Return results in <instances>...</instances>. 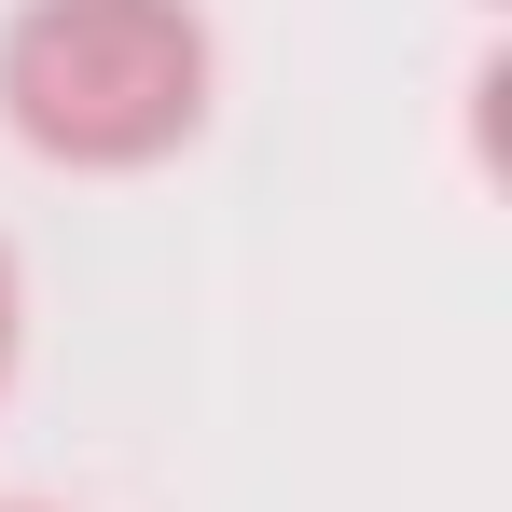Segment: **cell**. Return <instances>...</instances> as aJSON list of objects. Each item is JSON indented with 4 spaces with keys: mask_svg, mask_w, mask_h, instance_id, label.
<instances>
[{
    "mask_svg": "<svg viewBox=\"0 0 512 512\" xmlns=\"http://www.w3.org/2000/svg\"><path fill=\"white\" fill-rule=\"evenodd\" d=\"M0 111L56 167H153L208 125L194 0H28L0 28Z\"/></svg>",
    "mask_w": 512,
    "mask_h": 512,
    "instance_id": "1",
    "label": "cell"
},
{
    "mask_svg": "<svg viewBox=\"0 0 512 512\" xmlns=\"http://www.w3.org/2000/svg\"><path fill=\"white\" fill-rule=\"evenodd\" d=\"M14 333H28V305H14V250H0V388H14Z\"/></svg>",
    "mask_w": 512,
    "mask_h": 512,
    "instance_id": "2",
    "label": "cell"
}]
</instances>
